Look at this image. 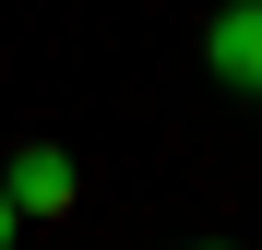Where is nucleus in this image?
Returning <instances> with one entry per match:
<instances>
[{"label": "nucleus", "instance_id": "f257e3e1", "mask_svg": "<svg viewBox=\"0 0 262 250\" xmlns=\"http://www.w3.org/2000/svg\"><path fill=\"white\" fill-rule=\"evenodd\" d=\"M0 191H12V215H24V226H48V215H72V202H83V167H72L60 143H24L12 167H0Z\"/></svg>", "mask_w": 262, "mask_h": 250}, {"label": "nucleus", "instance_id": "f03ea898", "mask_svg": "<svg viewBox=\"0 0 262 250\" xmlns=\"http://www.w3.org/2000/svg\"><path fill=\"white\" fill-rule=\"evenodd\" d=\"M203 60H214V83L262 96V0H227V12L203 24Z\"/></svg>", "mask_w": 262, "mask_h": 250}, {"label": "nucleus", "instance_id": "7ed1b4c3", "mask_svg": "<svg viewBox=\"0 0 262 250\" xmlns=\"http://www.w3.org/2000/svg\"><path fill=\"white\" fill-rule=\"evenodd\" d=\"M12 226H24V215H12V191H0V250H12Z\"/></svg>", "mask_w": 262, "mask_h": 250}]
</instances>
